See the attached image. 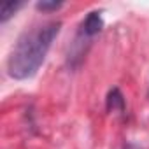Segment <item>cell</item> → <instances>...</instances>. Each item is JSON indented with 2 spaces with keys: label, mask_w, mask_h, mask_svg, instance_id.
Masks as SVG:
<instances>
[{
  "label": "cell",
  "mask_w": 149,
  "mask_h": 149,
  "mask_svg": "<svg viewBox=\"0 0 149 149\" xmlns=\"http://www.w3.org/2000/svg\"><path fill=\"white\" fill-rule=\"evenodd\" d=\"M60 28V21H47L33 25L19 35L7 58V72L13 79L25 81L35 76L58 37Z\"/></svg>",
  "instance_id": "6da1fadb"
},
{
  "label": "cell",
  "mask_w": 149,
  "mask_h": 149,
  "mask_svg": "<svg viewBox=\"0 0 149 149\" xmlns=\"http://www.w3.org/2000/svg\"><path fill=\"white\" fill-rule=\"evenodd\" d=\"M102 26H104L102 14H100L98 11H93V13H90V14L86 16V19L83 21L79 32H81L83 35H86L88 39H93V37L102 30Z\"/></svg>",
  "instance_id": "7a4b0ae2"
},
{
  "label": "cell",
  "mask_w": 149,
  "mask_h": 149,
  "mask_svg": "<svg viewBox=\"0 0 149 149\" xmlns=\"http://www.w3.org/2000/svg\"><path fill=\"white\" fill-rule=\"evenodd\" d=\"M105 105H107V111L109 112H116V114H121L125 112V97L123 93L119 91V88H112L107 95V100H105Z\"/></svg>",
  "instance_id": "3957f363"
},
{
  "label": "cell",
  "mask_w": 149,
  "mask_h": 149,
  "mask_svg": "<svg viewBox=\"0 0 149 149\" xmlns=\"http://www.w3.org/2000/svg\"><path fill=\"white\" fill-rule=\"evenodd\" d=\"M23 6V2H4L0 7V21L6 23L11 16H14V13Z\"/></svg>",
  "instance_id": "277c9868"
},
{
  "label": "cell",
  "mask_w": 149,
  "mask_h": 149,
  "mask_svg": "<svg viewBox=\"0 0 149 149\" xmlns=\"http://www.w3.org/2000/svg\"><path fill=\"white\" fill-rule=\"evenodd\" d=\"M63 4L61 2H49V0H42V2H37V9L39 11H42V13H51V11H56V9H60Z\"/></svg>",
  "instance_id": "5b68a950"
},
{
  "label": "cell",
  "mask_w": 149,
  "mask_h": 149,
  "mask_svg": "<svg viewBox=\"0 0 149 149\" xmlns=\"http://www.w3.org/2000/svg\"><path fill=\"white\" fill-rule=\"evenodd\" d=\"M123 149H142L139 144H133V142H128V144H125L123 146Z\"/></svg>",
  "instance_id": "8992f818"
}]
</instances>
